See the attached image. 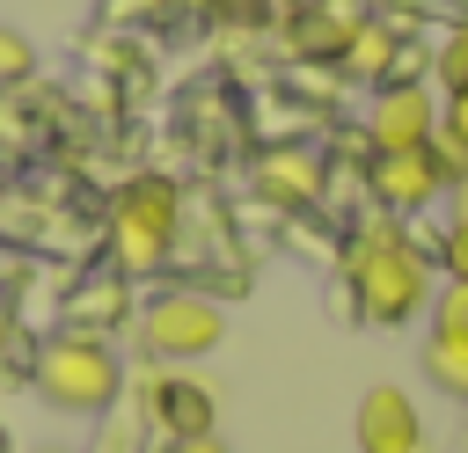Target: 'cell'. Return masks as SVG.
<instances>
[{
  "label": "cell",
  "mask_w": 468,
  "mask_h": 453,
  "mask_svg": "<svg viewBox=\"0 0 468 453\" xmlns=\"http://www.w3.org/2000/svg\"><path fill=\"white\" fill-rule=\"evenodd\" d=\"M431 132H439V95H431L424 80H388V88H373V102H366V139H373V153L431 146Z\"/></svg>",
  "instance_id": "6"
},
{
  "label": "cell",
  "mask_w": 468,
  "mask_h": 453,
  "mask_svg": "<svg viewBox=\"0 0 468 453\" xmlns=\"http://www.w3.org/2000/svg\"><path fill=\"white\" fill-rule=\"evenodd\" d=\"M351 438H358V453H431L424 416H417L410 387H395V380H380V387H366V395H358Z\"/></svg>",
  "instance_id": "8"
},
{
  "label": "cell",
  "mask_w": 468,
  "mask_h": 453,
  "mask_svg": "<svg viewBox=\"0 0 468 453\" xmlns=\"http://www.w3.org/2000/svg\"><path fill=\"white\" fill-rule=\"evenodd\" d=\"M424 380L468 409V343H424Z\"/></svg>",
  "instance_id": "13"
},
{
  "label": "cell",
  "mask_w": 468,
  "mask_h": 453,
  "mask_svg": "<svg viewBox=\"0 0 468 453\" xmlns=\"http://www.w3.org/2000/svg\"><path fill=\"white\" fill-rule=\"evenodd\" d=\"M424 321H431V343H468V278H446L431 292Z\"/></svg>",
  "instance_id": "11"
},
{
  "label": "cell",
  "mask_w": 468,
  "mask_h": 453,
  "mask_svg": "<svg viewBox=\"0 0 468 453\" xmlns=\"http://www.w3.org/2000/svg\"><path fill=\"white\" fill-rule=\"evenodd\" d=\"M431 256H439V270H446V278H468V219H446V234H439V248H431Z\"/></svg>",
  "instance_id": "17"
},
{
  "label": "cell",
  "mask_w": 468,
  "mask_h": 453,
  "mask_svg": "<svg viewBox=\"0 0 468 453\" xmlns=\"http://www.w3.org/2000/svg\"><path fill=\"white\" fill-rule=\"evenodd\" d=\"M205 15L227 22V29H249V22H263L271 7H263V0H205Z\"/></svg>",
  "instance_id": "18"
},
{
  "label": "cell",
  "mask_w": 468,
  "mask_h": 453,
  "mask_svg": "<svg viewBox=\"0 0 468 453\" xmlns=\"http://www.w3.org/2000/svg\"><path fill=\"white\" fill-rule=\"evenodd\" d=\"M139 343H146L154 365H190V358L227 343V314H219L212 292H183L176 285V292H154L139 307Z\"/></svg>",
  "instance_id": "4"
},
{
  "label": "cell",
  "mask_w": 468,
  "mask_h": 453,
  "mask_svg": "<svg viewBox=\"0 0 468 453\" xmlns=\"http://www.w3.org/2000/svg\"><path fill=\"white\" fill-rule=\"evenodd\" d=\"M256 190H263L271 205H314V197H322V161L300 153V146H278V153L256 161Z\"/></svg>",
  "instance_id": "9"
},
{
  "label": "cell",
  "mask_w": 468,
  "mask_h": 453,
  "mask_svg": "<svg viewBox=\"0 0 468 453\" xmlns=\"http://www.w3.org/2000/svg\"><path fill=\"white\" fill-rule=\"evenodd\" d=\"M344 66L358 73V80H402V58H395V29L388 22H358L351 29V44H344Z\"/></svg>",
  "instance_id": "10"
},
{
  "label": "cell",
  "mask_w": 468,
  "mask_h": 453,
  "mask_svg": "<svg viewBox=\"0 0 468 453\" xmlns=\"http://www.w3.org/2000/svg\"><path fill=\"white\" fill-rule=\"evenodd\" d=\"M146 438H154V424H146V409H139V416H124V409L110 416V409H102V446H95V453H139Z\"/></svg>",
  "instance_id": "15"
},
{
  "label": "cell",
  "mask_w": 468,
  "mask_h": 453,
  "mask_svg": "<svg viewBox=\"0 0 468 453\" xmlns=\"http://www.w3.org/2000/svg\"><path fill=\"white\" fill-rule=\"evenodd\" d=\"M431 73H439V95H468V22L439 37V51H431Z\"/></svg>",
  "instance_id": "14"
},
{
  "label": "cell",
  "mask_w": 468,
  "mask_h": 453,
  "mask_svg": "<svg viewBox=\"0 0 468 453\" xmlns=\"http://www.w3.org/2000/svg\"><path fill=\"white\" fill-rule=\"evenodd\" d=\"M176 226H183V190L168 175H132L110 205V270L132 278H161L176 256Z\"/></svg>",
  "instance_id": "3"
},
{
  "label": "cell",
  "mask_w": 468,
  "mask_h": 453,
  "mask_svg": "<svg viewBox=\"0 0 468 453\" xmlns=\"http://www.w3.org/2000/svg\"><path fill=\"white\" fill-rule=\"evenodd\" d=\"M154 453H227L219 438H154Z\"/></svg>",
  "instance_id": "19"
},
{
  "label": "cell",
  "mask_w": 468,
  "mask_h": 453,
  "mask_svg": "<svg viewBox=\"0 0 468 453\" xmlns=\"http://www.w3.org/2000/svg\"><path fill=\"white\" fill-rule=\"evenodd\" d=\"M37 453H73V446H37Z\"/></svg>",
  "instance_id": "21"
},
{
  "label": "cell",
  "mask_w": 468,
  "mask_h": 453,
  "mask_svg": "<svg viewBox=\"0 0 468 453\" xmlns=\"http://www.w3.org/2000/svg\"><path fill=\"white\" fill-rule=\"evenodd\" d=\"M29 73H37L29 37H22V29H0V88H15V80H29Z\"/></svg>",
  "instance_id": "16"
},
{
  "label": "cell",
  "mask_w": 468,
  "mask_h": 453,
  "mask_svg": "<svg viewBox=\"0 0 468 453\" xmlns=\"http://www.w3.org/2000/svg\"><path fill=\"white\" fill-rule=\"evenodd\" d=\"M446 219H468V175H453V190H446Z\"/></svg>",
  "instance_id": "20"
},
{
  "label": "cell",
  "mask_w": 468,
  "mask_h": 453,
  "mask_svg": "<svg viewBox=\"0 0 468 453\" xmlns=\"http://www.w3.org/2000/svg\"><path fill=\"white\" fill-rule=\"evenodd\" d=\"M124 314H132V307H124V278H117V270L73 300V329H88V336H95L102 321H124Z\"/></svg>",
  "instance_id": "12"
},
{
  "label": "cell",
  "mask_w": 468,
  "mask_h": 453,
  "mask_svg": "<svg viewBox=\"0 0 468 453\" xmlns=\"http://www.w3.org/2000/svg\"><path fill=\"white\" fill-rule=\"evenodd\" d=\"M146 424H154V438H219V402H212V387L205 380H190V373H154L146 380Z\"/></svg>",
  "instance_id": "7"
},
{
  "label": "cell",
  "mask_w": 468,
  "mask_h": 453,
  "mask_svg": "<svg viewBox=\"0 0 468 453\" xmlns=\"http://www.w3.org/2000/svg\"><path fill=\"white\" fill-rule=\"evenodd\" d=\"M344 285H351V314L380 321V329H410V314L431 307V248L410 241V219L373 212L366 226H351L344 248Z\"/></svg>",
  "instance_id": "1"
},
{
  "label": "cell",
  "mask_w": 468,
  "mask_h": 453,
  "mask_svg": "<svg viewBox=\"0 0 468 453\" xmlns=\"http://www.w3.org/2000/svg\"><path fill=\"white\" fill-rule=\"evenodd\" d=\"M366 190H373V205H380L388 219H417V212L446 205L453 175H446L439 146H410V153H373V161H366Z\"/></svg>",
  "instance_id": "5"
},
{
  "label": "cell",
  "mask_w": 468,
  "mask_h": 453,
  "mask_svg": "<svg viewBox=\"0 0 468 453\" xmlns=\"http://www.w3.org/2000/svg\"><path fill=\"white\" fill-rule=\"evenodd\" d=\"M29 380H37L44 409H58V416H102V409H117V395H124V358H117L110 336L58 329V336L37 351Z\"/></svg>",
  "instance_id": "2"
}]
</instances>
